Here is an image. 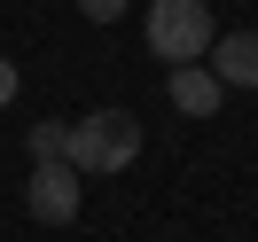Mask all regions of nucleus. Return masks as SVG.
I'll return each mask as SVG.
<instances>
[{"label":"nucleus","instance_id":"1","mask_svg":"<svg viewBox=\"0 0 258 242\" xmlns=\"http://www.w3.org/2000/svg\"><path fill=\"white\" fill-rule=\"evenodd\" d=\"M133 156H141V117H133V110H94V117H79L71 141H63V164H71L79 180L125 172Z\"/></svg>","mask_w":258,"mask_h":242},{"label":"nucleus","instance_id":"2","mask_svg":"<svg viewBox=\"0 0 258 242\" xmlns=\"http://www.w3.org/2000/svg\"><path fill=\"white\" fill-rule=\"evenodd\" d=\"M149 55L157 63H204L211 39H219V24H211V0H149V24H141Z\"/></svg>","mask_w":258,"mask_h":242},{"label":"nucleus","instance_id":"3","mask_svg":"<svg viewBox=\"0 0 258 242\" xmlns=\"http://www.w3.org/2000/svg\"><path fill=\"white\" fill-rule=\"evenodd\" d=\"M86 203V180L71 172V164H32V180H24V211H32L39 226H71Z\"/></svg>","mask_w":258,"mask_h":242},{"label":"nucleus","instance_id":"4","mask_svg":"<svg viewBox=\"0 0 258 242\" xmlns=\"http://www.w3.org/2000/svg\"><path fill=\"white\" fill-rule=\"evenodd\" d=\"M164 94H172V110H180V117H211V110L227 102V86L211 78V63H180L172 78H164Z\"/></svg>","mask_w":258,"mask_h":242},{"label":"nucleus","instance_id":"5","mask_svg":"<svg viewBox=\"0 0 258 242\" xmlns=\"http://www.w3.org/2000/svg\"><path fill=\"white\" fill-rule=\"evenodd\" d=\"M211 78L219 86H258V32H219L211 39Z\"/></svg>","mask_w":258,"mask_h":242},{"label":"nucleus","instance_id":"6","mask_svg":"<svg viewBox=\"0 0 258 242\" xmlns=\"http://www.w3.org/2000/svg\"><path fill=\"white\" fill-rule=\"evenodd\" d=\"M63 141H71V125H55V117L24 133V148H32V164H63Z\"/></svg>","mask_w":258,"mask_h":242},{"label":"nucleus","instance_id":"7","mask_svg":"<svg viewBox=\"0 0 258 242\" xmlns=\"http://www.w3.org/2000/svg\"><path fill=\"white\" fill-rule=\"evenodd\" d=\"M79 16H86V24H117V16H125V0H79Z\"/></svg>","mask_w":258,"mask_h":242},{"label":"nucleus","instance_id":"8","mask_svg":"<svg viewBox=\"0 0 258 242\" xmlns=\"http://www.w3.org/2000/svg\"><path fill=\"white\" fill-rule=\"evenodd\" d=\"M16 94H24V70L8 63V55H0V110H8V102H16Z\"/></svg>","mask_w":258,"mask_h":242}]
</instances>
